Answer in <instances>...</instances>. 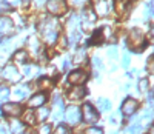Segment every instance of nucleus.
<instances>
[{"instance_id": "42", "label": "nucleus", "mask_w": 154, "mask_h": 134, "mask_svg": "<svg viewBox=\"0 0 154 134\" xmlns=\"http://www.w3.org/2000/svg\"><path fill=\"white\" fill-rule=\"evenodd\" d=\"M3 8H8V6L5 5V2H3V0H0V11H2Z\"/></svg>"}, {"instance_id": "26", "label": "nucleus", "mask_w": 154, "mask_h": 134, "mask_svg": "<svg viewBox=\"0 0 154 134\" xmlns=\"http://www.w3.org/2000/svg\"><path fill=\"white\" fill-rule=\"evenodd\" d=\"M97 110L99 111H102V113H106V111H109L111 110V102L108 100V99H99L97 100Z\"/></svg>"}, {"instance_id": "23", "label": "nucleus", "mask_w": 154, "mask_h": 134, "mask_svg": "<svg viewBox=\"0 0 154 134\" xmlns=\"http://www.w3.org/2000/svg\"><path fill=\"white\" fill-rule=\"evenodd\" d=\"M49 116H51V110L46 108V106H40V108L35 110V119H37V122H45Z\"/></svg>"}, {"instance_id": "4", "label": "nucleus", "mask_w": 154, "mask_h": 134, "mask_svg": "<svg viewBox=\"0 0 154 134\" xmlns=\"http://www.w3.org/2000/svg\"><path fill=\"white\" fill-rule=\"evenodd\" d=\"M0 76H2L8 83H19L22 80V73L19 71V68L14 63H8L5 68L0 71Z\"/></svg>"}, {"instance_id": "6", "label": "nucleus", "mask_w": 154, "mask_h": 134, "mask_svg": "<svg viewBox=\"0 0 154 134\" xmlns=\"http://www.w3.org/2000/svg\"><path fill=\"white\" fill-rule=\"evenodd\" d=\"M80 114H82V117L85 120V123H89V125L96 123L99 120V113L96 110V106H93L91 103H83Z\"/></svg>"}, {"instance_id": "22", "label": "nucleus", "mask_w": 154, "mask_h": 134, "mask_svg": "<svg viewBox=\"0 0 154 134\" xmlns=\"http://www.w3.org/2000/svg\"><path fill=\"white\" fill-rule=\"evenodd\" d=\"M100 36H102V40H108V42H114L116 40V31L112 26H103L100 30Z\"/></svg>"}, {"instance_id": "1", "label": "nucleus", "mask_w": 154, "mask_h": 134, "mask_svg": "<svg viewBox=\"0 0 154 134\" xmlns=\"http://www.w3.org/2000/svg\"><path fill=\"white\" fill-rule=\"evenodd\" d=\"M60 23L56 17H42L40 23H38V33H40V39L49 46H53L59 42L60 39Z\"/></svg>"}, {"instance_id": "25", "label": "nucleus", "mask_w": 154, "mask_h": 134, "mask_svg": "<svg viewBox=\"0 0 154 134\" xmlns=\"http://www.w3.org/2000/svg\"><path fill=\"white\" fill-rule=\"evenodd\" d=\"M9 131L12 134H22L25 131V123L22 120H12L11 125H9Z\"/></svg>"}, {"instance_id": "28", "label": "nucleus", "mask_w": 154, "mask_h": 134, "mask_svg": "<svg viewBox=\"0 0 154 134\" xmlns=\"http://www.w3.org/2000/svg\"><path fill=\"white\" fill-rule=\"evenodd\" d=\"M140 131H142V125H140L139 122H133L130 126L126 128V132L128 134H139Z\"/></svg>"}, {"instance_id": "30", "label": "nucleus", "mask_w": 154, "mask_h": 134, "mask_svg": "<svg viewBox=\"0 0 154 134\" xmlns=\"http://www.w3.org/2000/svg\"><path fill=\"white\" fill-rule=\"evenodd\" d=\"M102 42H103V40H102V36H100V30L94 31L93 36H91V39H89V43H91V45H99Z\"/></svg>"}, {"instance_id": "15", "label": "nucleus", "mask_w": 154, "mask_h": 134, "mask_svg": "<svg viewBox=\"0 0 154 134\" xmlns=\"http://www.w3.org/2000/svg\"><path fill=\"white\" fill-rule=\"evenodd\" d=\"M114 11L116 14L119 17H123L125 14H128V11H130V6H131V2L130 0H114Z\"/></svg>"}, {"instance_id": "24", "label": "nucleus", "mask_w": 154, "mask_h": 134, "mask_svg": "<svg viewBox=\"0 0 154 134\" xmlns=\"http://www.w3.org/2000/svg\"><path fill=\"white\" fill-rule=\"evenodd\" d=\"M28 48L29 49H26L28 52L31 51V52H34V54L37 56L38 52H40V49H42V46H40V42H38V39L37 37H29V40H28Z\"/></svg>"}, {"instance_id": "13", "label": "nucleus", "mask_w": 154, "mask_h": 134, "mask_svg": "<svg viewBox=\"0 0 154 134\" xmlns=\"http://www.w3.org/2000/svg\"><path fill=\"white\" fill-rule=\"evenodd\" d=\"M51 114H53L54 120H60L62 114H63V100L60 97V94H56L53 99V110H51Z\"/></svg>"}, {"instance_id": "7", "label": "nucleus", "mask_w": 154, "mask_h": 134, "mask_svg": "<svg viewBox=\"0 0 154 134\" xmlns=\"http://www.w3.org/2000/svg\"><path fill=\"white\" fill-rule=\"evenodd\" d=\"M65 120L69 126H75L80 123L82 120V114H80V108H77V106H68L65 110Z\"/></svg>"}, {"instance_id": "8", "label": "nucleus", "mask_w": 154, "mask_h": 134, "mask_svg": "<svg viewBox=\"0 0 154 134\" xmlns=\"http://www.w3.org/2000/svg\"><path fill=\"white\" fill-rule=\"evenodd\" d=\"M16 31V23L8 16H0V36H11Z\"/></svg>"}, {"instance_id": "2", "label": "nucleus", "mask_w": 154, "mask_h": 134, "mask_svg": "<svg viewBox=\"0 0 154 134\" xmlns=\"http://www.w3.org/2000/svg\"><path fill=\"white\" fill-rule=\"evenodd\" d=\"M45 8L51 17H60V16H65L68 12L66 0H46Z\"/></svg>"}, {"instance_id": "34", "label": "nucleus", "mask_w": 154, "mask_h": 134, "mask_svg": "<svg viewBox=\"0 0 154 134\" xmlns=\"http://www.w3.org/2000/svg\"><path fill=\"white\" fill-rule=\"evenodd\" d=\"M51 134H71V132H69V128L66 125H59L56 128V131L51 132Z\"/></svg>"}, {"instance_id": "11", "label": "nucleus", "mask_w": 154, "mask_h": 134, "mask_svg": "<svg viewBox=\"0 0 154 134\" xmlns=\"http://www.w3.org/2000/svg\"><path fill=\"white\" fill-rule=\"evenodd\" d=\"M94 3V8L93 11L96 12V16H100V17H106L109 14V9H111V5L108 0H96Z\"/></svg>"}, {"instance_id": "21", "label": "nucleus", "mask_w": 154, "mask_h": 134, "mask_svg": "<svg viewBox=\"0 0 154 134\" xmlns=\"http://www.w3.org/2000/svg\"><path fill=\"white\" fill-rule=\"evenodd\" d=\"M53 85H54V80L49 79V77H42V79H38L37 83H35V86L40 89V91H43V92H46L48 89H51V88H53Z\"/></svg>"}, {"instance_id": "31", "label": "nucleus", "mask_w": 154, "mask_h": 134, "mask_svg": "<svg viewBox=\"0 0 154 134\" xmlns=\"http://www.w3.org/2000/svg\"><path fill=\"white\" fill-rule=\"evenodd\" d=\"M51 132H53V128H51V125H49V123H42L40 126H38V129H37L35 134H51Z\"/></svg>"}, {"instance_id": "27", "label": "nucleus", "mask_w": 154, "mask_h": 134, "mask_svg": "<svg viewBox=\"0 0 154 134\" xmlns=\"http://www.w3.org/2000/svg\"><path fill=\"white\" fill-rule=\"evenodd\" d=\"M38 71L37 66L31 65V63H26V65H23V68H22V76H32Z\"/></svg>"}, {"instance_id": "38", "label": "nucleus", "mask_w": 154, "mask_h": 134, "mask_svg": "<svg viewBox=\"0 0 154 134\" xmlns=\"http://www.w3.org/2000/svg\"><path fill=\"white\" fill-rule=\"evenodd\" d=\"M3 2H5V5L9 8V6H19L22 0H3Z\"/></svg>"}, {"instance_id": "32", "label": "nucleus", "mask_w": 154, "mask_h": 134, "mask_svg": "<svg viewBox=\"0 0 154 134\" xmlns=\"http://www.w3.org/2000/svg\"><path fill=\"white\" fill-rule=\"evenodd\" d=\"M91 65H93V68L96 70V73H99V71H102V70H103V63H102V60H100L99 57H93V60H91Z\"/></svg>"}, {"instance_id": "43", "label": "nucleus", "mask_w": 154, "mask_h": 134, "mask_svg": "<svg viewBox=\"0 0 154 134\" xmlns=\"http://www.w3.org/2000/svg\"><path fill=\"white\" fill-rule=\"evenodd\" d=\"M22 134H35V132H32V131H23Z\"/></svg>"}, {"instance_id": "37", "label": "nucleus", "mask_w": 154, "mask_h": 134, "mask_svg": "<svg viewBox=\"0 0 154 134\" xmlns=\"http://www.w3.org/2000/svg\"><path fill=\"white\" fill-rule=\"evenodd\" d=\"M106 56H108L109 59H116V57H117V48H114V46L108 48V51H106Z\"/></svg>"}, {"instance_id": "45", "label": "nucleus", "mask_w": 154, "mask_h": 134, "mask_svg": "<svg viewBox=\"0 0 154 134\" xmlns=\"http://www.w3.org/2000/svg\"><path fill=\"white\" fill-rule=\"evenodd\" d=\"M114 134H116V132H114Z\"/></svg>"}, {"instance_id": "33", "label": "nucleus", "mask_w": 154, "mask_h": 134, "mask_svg": "<svg viewBox=\"0 0 154 134\" xmlns=\"http://www.w3.org/2000/svg\"><path fill=\"white\" fill-rule=\"evenodd\" d=\"M83 134H103V129L100 126H88Z\"/></svg>"}, {"instance_id": "12", "label": "nucleus", "mask_w": 154, "mask_h": 134, "mask_svg": "<svg viewBox=\"0 0 154 134\" xmlns=\"http://www.w3.org/2000/svg\"><path fill=\"white\" fill-rule=\"evenodd\" d=\"M139 110V102L133 97H126L122 103V113L125 116H133L136 114V111Z\"/></svg>"}, {"instance_id": "36", "label": "nucleus", "mask_w": 154, "mask_h": 134, "mask_svg": "<svg viewBox=\"0 0 154 134\" xmlns=\"http://www.w3.org/2000/svg\"><path fill=\"white\" fill-rule=\"evenodd\" d=\"M130 63H131L130 52H125L123 57H122V66H123V68H128V66H130Z\"/></svg>"}, {"instance_id": "5", "label": "nucleus", "mask_w": 154, "mask_h": 134, "mask_svg": "<svg viewBox=\"0 0 154 134\" xmlns=\"http://www.w3.org/2000/svg\"><path fill=\"white\" fill-rule=\"evenodd\" d=\"M89 77V73L82 70V68H77L74 71H69L68 74V83H71L72 86H77V85H83Z\"/></svg>"}, {"instance_id": "18", "label": "nucleus", "mask_w": 154, "mask_h": 134, "mask_svg": "<svg viewBox=\"0 0 154 134\" xmlns=\"http://www.w3.org/2000/svg\"><path fill=\"white\" fill-rule=\"evenodd\" d=\"M86 60H88V52H86V48H85V46L79 48V49L74 52L72 62H74L75 65H83V63H86Z\"/></svg>"}, {"instance_id": "35", "label": "nucleus", "mask_w": 154, "mask_h": 134, "mask_svg": "<svg viewBox=\"0 0 154 134\" xmlns=\"http://www.w3.org/2000/svg\"><path fill=\"white\" fill-rule=\"evenodd\" d=\"M139 89H140V92H145V91L149 89V83H148L146 79H140V82H139Z\"/></svg>"}, {"instance_id": "17", "label": "nucleus", "mask_w": 154, "mask_h": 134, "mask_svg": "<svg viewBox=\"0 0 154 134\" xmlns=\"http://www.w3.org/2000/svg\"><path fill=\"white\" fill-rule=\"evenodd\" d=\"M12 62H14V65H22V66L29 63V52L26 49H17L12 56Z\"/></svg>"}, {"instance_id": "10", "label": "nucleus", "mask_w": 154, "mask_h": 134, "mask_svg": "<svg viewBox=\"0 0 154 134\" xmlns=\"http://www.w3.org/2000/svg\"><path fill=\"white\" fill-rule=\"evenodd\" d=\"M48 100V94L43 91H38L35 94H32L29 99H28V106L32 110V108H40V106H45Z\"/></svg>"}, {"instance_id": "29", "label": "nucleus", "mask_w": 154, "mask_h": 134, "mask_svg": "<svg viewBox=\"0 0 154 134\" xmlns=\"http://www.w3.org/2000/svg\"><path fill=\"white\" fill-rule=\"evenodd\" d=\"M9 94H11V91L8 86L5 85H0V102H5L9 99Z\"/></svg>"}, {"instance_id": "40", "label": "nucleus", "mask_w": 154, "mask_h": 134, "mask_svg": "<svg viewBox=\"0 0 154 134\" xmlns=\"http://www.w3.org/2000/svg\"><path fill=\"white\" fill-rule=\"evenodd\" d=\"M69 65H71V60L65 59V62H63V70H65V71H68V70H69Z\"/></svg>"}, {"instance_id": "3", "label": "nucleus", "mask_w": 154, "mask_h": 134, "mask_svg": "<svg viewBox=\"0 0 154 134\" xmlns=\"http://www.w3.org/2000/svg\"><path fill=\"white\" fill-rule=\"evenodd\" d=\"M128 45H130L133 49H142L146 45V36H145V33L137 30V28L131 30L130 34H128Z\"/></svg>"}, {"instance_id": "20", "label": "nucleus", "mask_w": 154, "mask_h": 134, "mask_svg": "<svg viewBox=\"0 0 154 134\" xmlns=\"http://www.w3.org/2000/svg\"><path fill=\"white\" fill-rule=\"evenodd\" d=\"M22 122L26 123V125H35L37 123V119H35V113L34 110H25L22 111Z\"/></svg>"}, {"instance_id": "19", "label": "nucleus", "mask_w": 154, "mask_h": 134, "mask_svg": "<svg viewBox=\"0 0 154 134\" xmlns=\"http://www.w3.org/2000/svg\"><path fill=\"white\" fill-rule=\"evenodd\" d=\"M29 91H31V88H29L26 83H22V85H19V86L14 89V96H16L19 100H25L26 97H29Z\"/></svg>"}, {"instance_id": "39", "label": "nucleus", "mask_w": 154, "mask_h": 134, "mask_svg": "<svg viewBox=\"0 0 154 134\" xmlns=\"http://www.w3.org/2000/svg\"><path fill=\"white\" fill-rule=\"evenodd\" d=\"M146 70H148V73H149V74H152V73H154V60H152V57H149V59H148Z\"/></svg>"}, {"instance_id": "14", "label": "nucleus", "mask_w": 154, "mask_h": 134, "mask_svg": "<svg viewBox=\"0 0 154 134\" xmlns=\"http://www.w3.org/2000/svg\"><path fill=\"white\" fill-rule=\"evenodd\" d=\"M86 96V89L83 85H77V86H71V89L68 91V99L72 102H79Z\"/></svg>"}, {"instance_id": "16", "label": "nucleus", "mask_w": 154, "mask_h": 134, "mask_svg": "<svg viewBox=\"0 0 154 134\" xmlns=\"http://www.w3.org/2000/svg\"><path fill=\"white\" fill-rule=\"evenodd\" d=\"M97 16L96 12L93 11V8H85L83 12H82V20H80V25H83V28H86V26H91L94 22H96Z\"/></svg>"}, {"instance_id": "9", "label": "nucleus", "mask_w": 154, "mask_h": 134, "mask_svg": "<svg viewBox=\"0 0 154 134\" xmlns=\"http://www.w3.org/2000/svg\"><path fill=\"white\" fill-rule=\"evenodd\" d=\"M2 111H3V114H6L8 117H19V116L22 114L23 108H22V105H20L19 102H6V103H3V106H2Z\"/></svg>"}, {"instance_id": "44", "label": "nucleus", "mask_w": 154, "mask_h": 134, "mask_svg": "<svg viewBox=\"0 0 154 134\" xmlns=\"http://www.w3.org/2000/svg\"><path fill=\"white\" fill-rule=\"evenodd\" d=\"M0 134H6V131H5L3 128H0Z\"/></svg>"}, {"instance_id": "41", "label": "nucleus", "mask_w": 154, "mask_h": 134, "mask_svg": "<svg viewBox=\"0 0 154 134\" xmlns=\"http://www.w3.org/2000/svg\"><path fill=\"white\" fill-rule=\"evenodd\" d=\"M71 2H72V5H75V6H80V5H83L85 0H71Z\"/></svg>"}]
</instances>
